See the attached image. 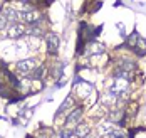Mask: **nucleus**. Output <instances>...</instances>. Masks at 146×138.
<instances>
[{
    "label": "nucleus",
    "instance_id": "nucleus-1",
    "mask_svg": "<svg viewBox=\"0 0 146 138\" xmlns=\"http://www.w3.org/2000/svg\"><path fill=\"white\" fill-rule=\"evenodd\" d=\"M17 67H19L20 73H25L24 76L30 77V74H32L35 69H39V61L34 59V57H30V59H22V61H19Z\"/></svg>",
    "mask_w": 146,
    "mask_h": 138
},
{
    "label": "nucleus",
    "instance_id": "nucleus-2",
    "mask_svg": "<svg viewBox=\"0 0 146 138\" xmlns=\"http://www.w3.org/2000/svg\"><path fill=\"white\" fill-rule=\"evenodd\" d=\"M128 86H129V81H126V79H121V77H114V81H113V86H111V89H109V91L114 93L116 96H119V94H123V93L128 91Z\"/></svg>",
    "mask_w": 146,
    "mask_h": 138
},
{
    "label": "nucleus",
    "instance_id": "nucleus-3",
    "mask_svg": "<svg viewBox=\"0 0 146 138\" xmlns=\"http://www.w3.org/2000/svg\"><path fill=\"white\" fill-rule=\"evenodd\" d=\"M20 19L25 22V24H29V25H37L39 24V20H40V14H39V10H25V12H20Z\"/></svg>",
    "mask_w": 146,
    "mask_h": 138
},
{
    "label": "nucleus",
    "instance_id": "nucleus-4",
    "mask_svg": "<svg viewBox=\"0 0 146 138\" xmlns=\"http://www.w3.org/2000/svg\"><path fill=\"white\" fill-rule=\"evenodd\" d=\"M81 115H82V111L79 109V108H76L72 113L66 118V128L67 130H74L77 125H79V120H81Z\"/></svg>",
    "mask_w": 146,
    "mask_h": 138
},
{
    "label": "nucleus",
    "instance_id": "nucleus-5",
    "mask_svg": "<svg viewBox=\"0 0 146 138\" xmlns=\"http://www.w3.org/2000/svg\"><path fill=\"white\" fill-rule=\"evenodd\" d=\"M24 34H27V29H25V25L24 24H14V25H10L9 27V37L10 39H19V37H22Z\"/></svg>",
    "mask_w": 146,
    "mask_h": 138
},
{
    "label": "nucleus",
    "instance_id": "nucleus-6",
    "mask_svg": "<svg viewBox=\"0 0 146 138\" xmlns=\"http://www.w3.org/2000/svg\"><path fill=\"white\" fill-rule=\"evenodd\" d=\"M45 42H47V49L50 54H56L59 49V37L56 34H47L45 35Z\"/></svg>",
    "mask_w": 146,
    "mask_h": 138
},
{
    "label": "nucleus",
    "instance_id": "nucleus-7",
    "mask_svg": "<svg viewBox=\"0 0 146 138\" xmlns=\"http://www.w3.org/2000/svg\"><path fill=\"white\" fill-rule=\"evenodd\" d=\"M133 49H134V52H136L138 56H145V54H146V39H143V37H138L136 46L133 47Z\"/></svg>",
    "mask_w": 146,
    "mask_h": 138
},
{
    "label": "nucleus",
    "instance_id": "nucleus-8",
    "mask_svg": "<svg viewBox=\"0 0 146 138\" xmlns=\"http://www.w3.org/2000/svg\"><path fill=\"white\" fill-rule=\"evenodd\" d=\"M89 131H91V128H89L88 125H77L74 128V135L79 138H86L89 135Z\"/></svg>",
    "mask_w": 146,
    "mask_h": 138
},
{
    "label": "nucleus",
    "instance_id": "nucleus-9",
    "mask_svg": "<svg viewBox=\"0 0 146 138\" xmlns=\"http://www.w3.org/2000/svg\"><path fill=\"white\" fill-rule=\"evenodd\" d=\"M116 99H117V96L114 94V93H111V91L102 96V103H104L106 106H113V105L116 103Z\"/></svg>",
    "mask_w": 146,
    "mask_h": 138
},
{
    "label": "nucleus",
    "instance_id": "nucleus-10",
    "mask_svg": "<svg viewBox=\"0 0 146 138\" xmlns=\"http://www.w3.org/2000/svg\"><path fill=\"white\" fill-rule=\"evenodd\" d=\"M89 49H88V52L89 54H102L104 52V46L102 44H89Z\"/></svg>",
    "mask_w": 146,
    "mask_h": 138
},
{
    "label": "nucleus",
    "instance_id": "nucleus-11",
    "mask_svg": "<svg viewBox=\"0 0 146 138\" xmlns=\"http://www.w3.org/2000/svg\"><path fill=\"white\" fill-rule=\"evenodd\" d=\"M133 67H134V64L131 61H123L119 64V71H124V73H131Z\"/></svg>",
    "mask_w": 146,
    "mask_h": 138
},
{
    "label": "nucleus",
    "instance_id": "nucleus-12",
    "mask_svg": "<svg viewBox=\"0 0 146 138\" xmlns=\"http://www.w3.org/2000/svg\"><path fill=\"white\" fill-rule=\"evenodd\" d=\"M106 138H124V133H123L119 128H114V130H113V131H111Z\"/></svg>",
    "mask_w": 146,
    "mask_h": 138
},
{
    "label": "nucleus",
    "instance_id": "nucleus-13",
    "mask_svg": "<svg viewBox=\"0 0 146 138\" xmlns=\"http://www.w3.org/2000/svg\"><path fill=\"white\" fill-rule=\"evenodd\" d=\"M138 37H139L138 34H131V35L128 37V41H126V44H128V46H129V47L133 49V47L136 46V41H138Z\"/></svg>",
    "mask_w": 146,
    "mask_h": 138
},
{
    "label": "nucleus",
    "instance_id": "nucleus-14",
    "mask_svg": "<svg viewBox=\"0 0 146 138\" xmlns=\"http://www.w3.org/2000/svg\"><path fill=\"white\" fill-rule=\"evenodd\" d=\"M9 24V19H7V12H0V29H3L5 25Z\"/></svg>",
    "mask_w": 146,
    "mask_h": 138
},
{
    "label": "nucleus",
    "instance_id": "nucleus-15",
    "mask_svg": "<svg viewBox=\"0 0 146 138\" xmlns=\"http://www.w3.org/2000/svg\"><path fill=\"white\" fill-rule=\"evenodd\" d=\"M133 138H146V131L145 130H136V131H133Z\"/></svg>",
    "mask_w": 146,
    "mask_h": 138
},
{
    "label": "nucleus",
    "instance_id": "nucleus-16",
    "mask_svg": "<svg viewBox=\"0 0 146 138\" xmlns=\"http://www.w3.org/2000/svg\"><path fill=\"white\" fill-rule=\"evenodd\" d=\"M71 105H72V98H67V99H66V103H64V105L60 106V109H59V113H62V111H64L66 108H69Z\"/></svg>",
    "mask_w": 146,
    "mask_h": 138
},
{
    "label": "nucleus",
    "instance_id": "nucleus-17",
    "mask_svg": "<svg viewBox=\"0 0 146 138\" xmlns=\"http://www.w3.org/2000/svg\"><path fill=\"white\" fill-rule=\"evenodd\" d=\"M29 138H32V137H29Z\"/></svg>",
    "mask_w": 146,
    "mask_h": 138
}]
</instances>
